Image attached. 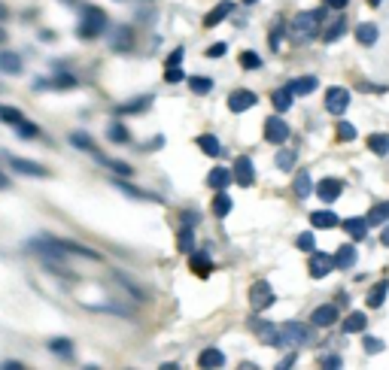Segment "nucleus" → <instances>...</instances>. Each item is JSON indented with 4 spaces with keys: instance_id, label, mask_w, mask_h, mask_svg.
I'll return each instance as SVG.
<instances>
[{
    "instance_id": "f257e3e1",
    "label": "nucleus",
    "mask_w": 389,
    "mask_h": 370,
    "mask_svg": "<svg viewBox=\"0 0 389 370\" xmlns=\"http://www.w3.org/2000/svg\"><path fill=\"white\" fill-rule=\"evenodd\" d=\"M323 19H325V12H323V10L298 12L292 21H289V37H292L295 43H307V40H314V37L319 34V28H323Z\"/></svg>"
},
{
    "instance_id": "f03ea898",
    "label": "nucleus",
    "mask_w": 389,
    "mask_h": 370,
    "mask_svg": "<svg viewBox=\"0 0 389 370\" xmlns=\"http://www.w3.org/2000/svg\"><path fill=\"white\" fill-rule=\"evenodd\" d=\"M106 28H110V15L101 6H82V19L76 25V37L79 40H97Z\"/></svg>"
},
{
    "instance_id": "7ed1b4c3",
    "label": "nucleus",
    "mask_w": 389,
    "mask_h": 370,
    "mask_svg": "<svg viewBox=\"0 0 389 370\" xmlns=\"http://www.w3.org/2000/svg\"><path fill=\"white\" fill-rule=\"evenodd\" d=\"M307 340H310V334L301 322H283V325L277 328V343L274 346H280V349H298V346H304Z\"/></svg>"
},
{
    "instance_id": "20e7f679",
    "label": "nucleus",
    "mask_w": 389,
    "mask_h": 370,
    "mask_svg": "<svg viewBox=\"0 0 389 370\" xmlns=\"http://www.w3.org/2000/svg\"><path fill=\"white\" fill-rule=\"evenodd\" d=\"M274 300H277V295H274L271 282H265V280L253 282V289H249V306H253L256 313H265Z\"/></svg>"
},
{
    "instance_id": "39448f33",
    "label": "nucleus",
    "mask_w": 389,
    "mask_h": 370,
    "mask_svg": "<svg viewBox=\"0 0 389 370\" xmlns=\"http://www.w3.org/2000/svg\"><path fill=\"white\" fill-rule=\"evenodd\" d=\"M152 104H155V95H137L131 100H125V104H119L113 113H116L119 119H122V115H140V113H146Z\"/></svg>"
},
{
    "instance_id": "423d86ee",
    "label": "nucleus",
    "mask_w": 389,
    "mask_h": 370,
    "mask_svg": "<svg viewBox=\"0 0 389 370\" xmlns=\"http://www.w3.org/2000/svg\"><path fill=\"white\" fill-rule=\"evenodd\" d=\"M46 88L70 91V88H76V76L73 73H58V76H49V79H37L34 82V91H46Z\"/></svg>"
},
{
    "instance_id": "0eeeda50",
    "label": "nucleus",
    "mask_w": 389,
    "mask_h": 370,
    "mask_svg": "<svg viewBox=\"0 0 389 370\" xmlns=\"http://www.w3.org/2000/svg\"><path fill=\"white\" fill-rule=\"evenodd\" d=\"M256 104H258V97L249 88H238L228 95V110L231 113H247V110H253Z\"/></svg>"
},
{
    "instance_id": "6e6552de",
    "label": "nucleus",
    "mask_w": 389,
    "mask_h": 370,
    "mask_svg": "<svg viewBox=\"0 0 389 370\" xmlns=\"http://www.w3.org/2000/svg\"><path fill=\"white\" fill-rule=\"evenodd\" d=\"M265 140L268 143H286L289 140V125L283 119H280V115H271L268 121H265Z\"/></svg>"
},
{
    "instance_id": "1a4fd4ad",
    "label": "nucleus",
    "mask_w": 389,
    "mask_h": 370,
    "mask_svg": "<svg viewBox=\"0 0 389 370\" xmlns=\"http://www.w3.org/2000/svg\"><path fill=\"white\" fill-rule=\"evenodd\" d=\"M347 106H350V91L341 86L329 88V95H325V110L332 115H341V113H347Z\"/></svg>"
},
{
    "instance_id": "9d476101",
    "label": "nucleus",
    "mask_w": 389,
    "mask_h": 370,
    "mask_svg": "<svg viewBox=\"0 0 389 370\" xmlns=\"http://www.w3.org/2000/svg\"><path fill=\"white\" fill-rule=\"evenodd\" d=\"M234 182L243 185V188H249V185L256 182V167H253V161H249L247 155H240L238 161H234Z\"/></svg>"
},
{
    "instance_id": "9b49d317",
    "label": "nucleus",
    "mask_w": 389,
    "mask_h": 370,
    "mask_svg": "<svg viewBox=\"0 0 389 370\" xmlns=\"http://www.w3.org/2000/svg\"><path fill=\"white\" fill-rule=\"evenodd\" d=\"M334 255H325V252H314L310 255V276H316V280H323V276H329L334 271Z\"/></svg>"
},
{
    "instance_id": "f8f14e48",
    "label": "nucleus",
    "mask_w": 389,
    "mask_h": 370,
    "mask_svg": "<svg viewBox=\"0 0 389 370\" xmlns=\"http://www.w3.org/2000/svg\"><path fill=\"white\" fill-rule=\"evenodd\" d=\"M10 171L15 173H21V176H49V171H46L43 164H37V161H30V158H10Z\"/></svg>"
},
{
    "instance_id": "ddd939ff",
    "label": "nucleus",
    "mask_w": 389,
    "mask_h": 370,
    "mask_svg": "<svg viewBox=\"0 0 389 370\" xmlns=\"http://www.w3.org/2000/svg\"><path fill=\"white\" fill-rule=\"evenodd\" d=\"M113 52H131L134 49V30L131 25H119L113 30V43H110Z\"/></svg>"
},
{
    "instance_id": "4468645a",
    "label": "nucleus",
    "mask_w": 389,
    "mask_h": 370,
    "mask_svg": "<svg viewBox=\"0 0 389 370\" xmlns=\"http://www.w3.org/2000/svg\"><path fill=\"white\" fill-rule=\"evenodd\" d=\"M231 182H234V171H228V167H213L207 173V185L213 191H225Z\"/></svg>"
},
{
    "instance_id": "2eb2a0df",
    "label": "nucleus",
    "mask_w": 389,
    "mask_h": 370,
    "mask_svg": "<svg viewBox=\"0 0 389 370\" xmlns=\"http://www.w3.org/2000/svg\"><path fill=\"white\" fill-rule=\"evenodd\" d=\"M231 12H234V3H231V0H222V3H216L207 15H204V28H216L219 21H225Z\"/></svg>"
},
{
    "instance_id": "dca6fc26",
    "label": "nucleus",
    "mask_w": 389,
    "mask_h": 370,
    "mask_svg": "<svg viewBox=\"0 0 389 370\" xmlns=\"http://www.w3.org/2000/svg\"><path fill=\"white\" fill-rule=\"evenodd\" d=\"M0 73L6 76H19L21 73V55L10 49H0Z\"/></svg>"
},
{
    "instance_id": "f3484780",
    "label": "nucleus",
    "mask_w": 389,
    "mask_h": 370,
    "mask_svg": "<svg viewBox=\"0 0 389 370\" xmlns=\"http://www.w3.org/2000/svg\"><path fill=\"white\" fill-rule=\"evenodd\" d=\"M341 191H344V182H341V179H323L316 185V195H319V200H325V204L338 200Z\"/></svg>"
},
{
    "instance_id": "a211bd4d",
    "label": "nucleus",
    "mask_w": 389,
    "mask_h": 370,
    "mask_svg": "<svg viewBox=\"0 0 389 370\" xmlns=\"http://www.w3.org/2000/svg\"><path fill=\"white\" fill-rule=\"evenodd\" d=\"M310 322H314L316 328H329L338 322V306H332V304H325V306H316L314 315H310Z\"/></svg>"
},
{
    "instance_id": "6ab92c4d",
    "label": "nucleus",
    "mask_w": 389,
    "mask_h": 370,
    "mask_svg": "<svg viewBox=\"0 0 389 370\" xmlns=\"http://www.w3.org/2000/svg\"><path fill=\"white\" fill-rule=\"evenodd\" d=\"M49 352H52V356H58L61 361H70L73 352H76V346H73V340H67V337H52V340H49Z\"/></svg>"
},
{
    "instance_id": "aec40b11",
    "label": "nucleus",
    "mask_w": 389,
    "mask_h": 370,
    "mask_svg": "<svg viewBox=\"0 0 389 370\" xmlns=\"http://www.w3.org/2000/svg\"><path fill=\"white\" fill-rule=\"evenodd\" d=\"M289 88H292V95H295V97L314 95V91L319 88V79H316V76H298V79L289 82Z\"/></svg>"
},
{
    "instance_id": "412c9836",
    "label": "nucleus",
    "mask_w": 389,
    "mask_h": 370,
    "mask_svg": "<svg viewBox=\"0 0 389 370\" xmlns=\"http://www.w3.org/2000/svg\"><path fill=\"white\" fill-rule=\"evenodd\" d=\"M55 240H58V237H55ZM58 246L67 252V255H79V258H86V261H97V258H101L95 249H88V246H79V243H73V240H58Z\"/></svg>"
},
{
    "instance_id": "4be33fe9",
    "label": "nucleus",
    "mask_w": 389,
    "mask_h": 370,
    "mask_svg": "<svg viewBox=\"0 0 389 370\" xmlns=\"http://www.w3.org/2000/svg\"><path fill=\"white\" fill-rule=\"evenodd\" d=\"M195 143H198V149H201L204 155H210V158H219V155H222V143H219V137L201 134V137H195Z\"/></svg>"
},
{
    "instance_id": "5701e85b",
    "label": "nucleus",
    "mask_w": 389,
    "mask_h": 370,
    "mask_svg": "<svg viewBox=\"0 0 389 370\" xmlns=\"http://www.w3.org/2000/svg\"><path fill=\"white\" fill-rule=\"evenodd\" d=\"M356 258H359V252H356V246H353V243L341 246V249L334 252V264H338L341 271H350V267L356 264Z\"/></svg>"
},
{
    "instance_id": "b1692460",
    "label": "nucleus",
    "mask_w": 389,
    "mask_h": 370,
    "mask_svg": "<svg viewBox=\"0 0 389 370\" xmlns=\"http://www.w3.org/2000/svg\"><path fill=\"white\" fill-rule=\"evenodd\" d=\"M189 264H192V271L198 273V276H207L213 273V258L207 255V252H192V258H189Z\"/></svg>"
},
{
    "instance_id": "393cba45",
    "label": "nucleus",
    "mask_w": 389,
    "mask_h": 370,
    "mask_svg": "<svg viewBox=\"0 0 389 370\" xmlns=\"http://www.w3.org/2000/svg\"><path fill=\"white\" fill-rule=\"evenodd\" d=\"M198 364L201 367H222L225 364V352L216 349V346H210V349H204L201 356H198Z\"/></svg>"
},
{
    "instance_id": "a878e982",
    "label": "nucleus",
    "mask_w": 389,
    "mask_h": 370,
    "mask_svg": "<svg viewBox=\"0 0 389 370\" xmlns=\"http://www.w3.org/2000/svg\"><path fill=\"white\" fill-rule=\"evenodd\" d=\"M106 140L116 143V146H125V143H131V130L122 125V121H113V125L106 128Z\"/></svg>"
},
{
    "instance_id": "bb28decb",
    "label": "nucleus",
    "mask_w": 389,
    "mask_h": 370,
    "mask_svg": "<svg viewBox=\"0 0 389 370\" xmlns=\"http://www.w3.org/2000/svg\"><path fill=\"white\" fill-rule=\"evenodd\" d=\"M113 185H116V188H119V191H125V195H128V197H137V200H158L155 195H152V191H143V188H134V185H131V182H128V176H125V179H116V182H113Z\"/></svg>"
},
{
    "instance_id": "cd10ccee",
    "label": "nucleus",
    "mask_w": 389,
    "mask_h": 370,
    "mask_svg": "<svg viewBox=\"0 0 389 370\" xmlns=\"http://www.w3.org/2000/svg\"><path fill=\"white\" fill-rule=\"evenodd\" d=\"M368 225H371L368 219H347V222H344L347 234L353 237V240H365V237H368Z\"/></svg>"
},
{
    "instance_id": "c85d7f7f",
    "label": "nucleus",
    "mask_w": 389,
    "mask_h": 370,
    "mask_svg": "<svg viewBox=\"0 0 389 370\" xmlns=\"http://www.w3.org/2000/svg\"><path fill=\"white\" fill-rule=\"evenodd\" d=\"M338 215H334L332 210H316V213H310V225L314 228H334L338 225Z\"/></svg>"
},
{
    "instance_id": "c756f323",
    "label": "nucleus",
    "mask_w": 389,
    "mask_h": 370,
    "mask_svg": "<svg viewBox=\"0 0 389 370\" xmlns=\"http://www.w3.org/2000/svg\"><path fill=\"white\" fill-rule=\"evenodd\" d=\"M95 158H97V164L110 167V171H116L119 176H134V167H131V164H122V161H113V158L101 155V152H95Z\"/></svg>"
},
{
    "instance_id": "7c9ffc66",
    "label": "nucleus",
    "mask_w": 389,
    "mask_h": 370,
    "mask_svg": "<svg viewBox=\"0 0 389 370\" xmlns=\"http://www.w3.org/2000/svg\"><path fill=\"white\" fill-rule=\"evenodd\" d=\"M231 197L225 195V191H216V197H213V215H216V219H225L228 213H231Z\"/></svg>"
},
{
    "instance_id": "2f4dec72",
    "label": "nucleus",
    "mask_w": 389,
    "mask_h": 370,
    "mask_svg": "<svg viewBox=\"0 0 389 370\" xmlns=\"http://www.w3.org/2000/svg\"><path fill=\"white\" fill-rule=\"evenodd\" d=\"M292 97H295V95H292V88H289V86H286V88H277V91H274V97H271V100H274V110H277V113H286L289 106H292Z\"/></svg>"
},
{
    "instance_id": "473e14b6",
    "label": "nucleus",
    "mask_w": 389,
    "mask_h": 370,
    "mask_svg": "<svg viewBox=\"0 0 389 370\" xmlns=\"http://www.w3.org/2000/svg\"><path fill=\"white\" fill-rule=\"evenodd\" d=\"M368 328V319H365V313H350L344 319V331L347 334H359V331Z\"/></svg>"
},
{
    "instance_id": "72a5a7b5",
    "label": "nucleus",
    "mask_w": 389,
    "mask_h": 370,
    "mask_svg": "<svg viewBox=\"0 0 389 370\" xmlns=\"http://www.w3.org/2000/svg\"><path fill=\"white\" fill-rule=\"evenodd\" d=\"M377 37H380L377 25H359V28H356V40H359L362 46H374Z\"/></svg>"
},
{
    "instance_id": "f704fd0d",
    "label": "nucleus",
    "mask_w": 389,
    "mask_h": 370,
    "mask_svg": "<svg viewBox=\"0 0 389 370\" xmlns=\"http://www.w3.org/2000/svg\"><path fill=\"white\" fill-rule=\"evenodd\" d=\"M70 146H76V149H82V152H97L95 140H91L86 130H73V134H70Z\"/></svg>"
},
{
    "instance_id": "c9c22d12",
    "label": "nucleus",
    "mask_w": 389,
    "mask_h": 370,
    "mask_svg": "<svg viewBox=\"0 0 389 370\" xmlns=\"http://www.w3.org/2000/svg\"><path fill=\"white\" fill-rule=\"evenodd\" d=\"M192 243H195V228H192V225H182V228H180V237H177L180 252H195Z\"/></svg>"
},
{
    "instance_id": "e433bc0d",
    "label": "nucleus",
    "mask_w": 389,
    "mask_h": 370,
    "mask_svg": "<svg viewBox=\"0 0 389 370\" xmlns=\"http://www.w3.org/2000/svg\"><path fill=\"white\" fill-rule=\"evenodd\" d=\"M344 30H347V19H344V15H338V19H334V25H329V28H325L323 40H325V43H334L341 34H344Z\"/></svg>"
},
{
    "instance_id": "4c0bfd02",
    "label": "nucleus",
    "mask_w": 389,
    "mask_h": 370,
    "mask_svg": "<svg viewBox=\"0 0 389 370\" xmlns=\"http://www.w3.org/2000/svg\"><path fill=\"white\" fill-rule=\"evenodd\" d=\"M310 191H314V182H310V173H307V171H301L298 176H295V195H298V197H307Z\"/></svg>"
},
{
    "instance_id": "58836bf2",
    "label": "nucleus",
    "mask_w": 389,
    "mask_h": 370,
    "mask_svg": "<svg viewBox=\"0 0 389 370\" xmlns=\"http://www.w3.org/2000/svg\"><path fill=\"white\" fill-rule=\"evenodd\" d=\"M0 121H6V125H21V121H25V113L15 110V106H0Z\"/></svg>"
},
{
    "instance_id": "ea45409f",
    "label": "nucleus",
    "mask_w": 389,
    "mask_h": 370,
    "mask_svg": "<svg viewBox=\"0 0 389 370\" xmlns=\"http://www.w3.org/2000/svg\"><path fill=\"white\" fill-rule=\"evenodd\" d=\"M368 222H371V225H383V222H389V200H383V204H377L374 210L368 213Z\"/></svg>"
},
{
    "instance_id": "a19ab883",
    "label": "nucleus",
    "mask_w": 389,
    "mask_h": 370,
    "mask_svg": "<svg viewBox=\"0 0 389 370\" xmlns=\"http://www.w3.org/2000/svg\"><path fill=\"white\" fill-rule=\"evenodd\" d=\"M368 149L377 152V155H389V134H374L368 140Z\"/></svg>"
},
{
    "instance_id": "79ce46f5",
    "label": "nucleus",
    "mask_w": 389,
    "mask_h": 370,
    "mask_svg": "<svg viewBox=\"0 0 389 370\" xmlns=\"http://www.w3.org/2000/svg\"><path fill=\"white\" fill-rule=\"evenodd\" d=\"M274 161H277L280 171L289 173V171L295 167V152H292V149H280V152H277V158H274Z\"/></svg>"
},
{
    "instance_id": "37998d69",
    "label": "nucleus",
    "mask_w": 389,
    "mask_h": 370,
    "mask_svg": "<svg viewBox=\"0 0 389 370\" xmlns=\"http://www.w3.org/2000/svg\"><path fill=\"white\" fill-rule=\"evenodd\" d=\"M189 86H192L195 95H207V91L213 88V79L210 76H189Z\"/></svg>"
},
{
    "instance_id": "c03bdc74",
    "label": "nucleus",
    "mask_w": 389,
    "mask_h": 370,
    "mask_svg": "<svg viewBox=\"0 0 389 370\" xmlns=\"http://www.w3.org/2000/svg\"><path fill=\"white\" fill-rule=\"evenodd\" d=\"M15 128H19V137H21V140H37V137H40V128H37L34 125V121H21V125H15Z\"/></svg>"
},
{
    "instance_id": "a18cd8bd",
    "label": "nucleus",
    "mask_w": 389,
    "mask_h": 370,
    "mask_svg": "<svg viewBox=\"0 0 389 370\" xmlns=\"http://www.w3.org/2000/svg\"><path fill=\"white\" fill-rule=\"evenodd\" d=\"M386 291H389V282H377V289L368 295V306H380V304H383Z\"/></svg>"
},
{
    "instance_id": "49530a36",
    "label": "nucleus",
    "mask_w": 389,
    "mask_h": 370,
    "mask_svg": "<svg viewBox=\"0 0 389 370\" xmlns=\"http://www.w3.org/2000/svg\"><path fill=\"white\" fill-rule=\"evenodd\" d=\"M240 64H243V70H258L262 58H258V52H240Z\"/></svg>"
},
{
    "instance_id": "de8ad7c7",
    "label": "nucleus",
    "mask_w": 389,
    "mask_h": 370,
    "mask_svg": "<svg viewBox=\"0 0 389 370\" xmlns=\"http://www.w3.org/2000/svg\"><path fill=\"white\" fill-rule=\"evenodd\" d=\"M338 140H344V143L356 140V128L350 121H338Z\"/></svg>"
},
{
    "instance_id": "09e8293b",
    "label": "nucleus",
    "mask_w": 389,
    "mask_h": 370,
    "mask_svg": "<svg viewBox=\"0 0 389 370\" xmlns=\"http://www.w3.org/2000/svg\"><path fill=\"white\" fill-rule=\"evenodd\" d=\"M295 246H298V249H301V252H314V246H316V240H314V234H310V231H307V234H301V237H298V240H295Z\"/></svg>"
},
{
    "instance_id": "8fccbe9b",
    "label": "nucleus",
    "mask_w": 389,
    "mask_h": 370,
    "mask_svg": "<svg viewBox=\"0 0 389 370\" xmlns=\"http://www.w3.org/2000/svg\"><path fill=\"white\" fill-rule=\"evenodd\" d=\"M164 79L167 82H182L186 73H182V67H164Z\"/></svg>"
},
{
    "instance_id": "3c124183",
    "label": "nucleus",
    "mask_w": 389,
    "mask_h": 370,
    "mask_svg": "<svg viewBox=\"0 0 389 370\" xmlns=\"http://www.w3.org/2000/svg\"><path fill=\"white\" fill-rule=\"evenodd\" d=\"M182 58H186V49H182V46H177V49L171 52V58H167V67H180Z\"/></svg>"
},
{
    "instance_id": "603ef678",
    "label": "nucleus",
    "mask_w": 389,
    "mask_h": 370,
    "mask_svg": "<svg viewBox=\"0 0 389 370\" xmlns=\"http://www.w3.org/2000/svg\"><path fill=\"white\" fill-rule=\"evenodd\" d=\"M182 219V225H192V228H198V222H201V213H192V210H186L180 215Z\"/></svg>"
},
{
    "instance_id": "864d4df0",
    "label": "nucleus",
    "mask_w": 389,
    "mask_h": 370,
    "mask_svg": "<svg viewBox=\"0 0 389 370\" xmlns=\"http://www.w3.org/2000/svg\"><path fill=\"white\" fill-rule=\"evenodd\" d=\"M225 52H228V46H225V43H213L210 49H207V58H222Z\"/></svg>"
},
{
    "instance_id": "5fc2aeb1",
    "label": "nucleus",
    "mask_w": 389,
    "mask_h": 370,
    "mask_svg": "<svg viewBox=\"0 0 389 370\" xmlns=\"http://www.w3.org/2000/svg\"><path fill=\"white\" fill-rule=\"evenodd\" d=\"M383 349V340H374V337H365V352H380Z\"/></svg>"
},
{
    "instance_id": "6e6d98bb",
    "label": "nucleus",
    "mask_w": 389,
    "mask_h": 370,
    "mask_svg": "<svg viewBox=\"0 0 389 370\" xmlns=\"http://www.w3.org/2000/svg\"><path fill=\"white\" fill-rule=\"evenodd\" d=\"M319 364H323V367H341V358L338 356H325Z\"/></svg>"
},
{
    "instance_id": "4d7b16f0",
    "label": "nucleus",
    "mask_w": 389,
    "mask_h": 370,
    "mask_svg": "<svg viewBox=\"0 0 389 370\" xmlns=\"http://www.w3.org/2000/svg\"><path fill=\"white\" fill-rule=\"evenodd\" d=\"M280 37H283V28H277L271 34V49H280Z\"/></svg>"
},
{
    "instance_id": "13d9d810",
    "label": "nucleus",
    "mask_w": 389,
    "mask_h": 370,
    "mask_svg": "<svg viewBox=\"0 0 389 370\" xmlns=\"http://www.w3.org/2000/svg\"><path fill=\"white\" fill-rule=\"evenodd\" d=\"M347 3H350V0H325V6H329V10H344Z\"/></svg>"
},
{
    "instance_id": "bf43d9fd",
    "label": "nucleus",
    "mask_w": 389,
    "mask_h": 370,
    "mask_svg": "<svg viewBox=\"0 0 389 370\" xmlns=\"http://www.w3.org/2000/svg\"><path fill=\"white\" fill-rule=\"evenodd\" d=\"M25 364H19V361H0V370H21Z\"/></svg>"
},
{
    "instance_id": "052dcab7",
    "label": "nucleus",
    "mask_w": 389,
    "mask_h": 370,
    "mask_svg": "<svg viewBox=\"0 0 389 370\" xmlns=\"http://www.w3.org/2000/svg\"><path fill=\"white\" fill-rule=\"evenodd\" d=\"M380 243H383V246H389V225L383 228V234H380Z\"/></svg>"
},
{
    "instance_id": "680f3d73",
    "label": "nucleus",
    "mask_w": 389,
    "mask_h": 370,
    "mask_svg": "<svg viewBox=\"0 0 389 370\" xmlns=\"http://www.w3.org/2000/svg\"><path fill=\"white\" fill-rule=\"evenodd\" d=\"M292 364H295V356H289V358L280 361V367H292Z\"/></svg>"
},
{
    "instance_id": "e2e57ef3",
    "label": "nucleus",
    "mask_w": 389,
    "mask_h": 370,
    "mask_svg": "<svg viewBox=\"0 0 389 370\" xmlns=\"http://www.w3.org/2000/svg\"><path fill=\"white\" fill-rule=\"evenodd\" d=\"M6 19H10V12H6V6L0 3V21H6Z\"/></svg>"
},
{
    "instance_id": "0e129e2a",
    "label": "nucleus",
    "mask_w": 389,
    "mask_h": 370,
    "mask_svg": "<svg viewBox=\"0 0 389 370\" xmlns=\"http://www.w3.org/2000/svg\"><path fill=\"white\" fill-rule=\"evenodd\" d=\"M0 188H10V179H6L3 173H0Z\"/></svg>"
},
{
    "instance_id": "69168bd1",
    "label": "nucleus",
    "mask_w": 389,
    "mask_h": 370,
    "mask_svg": "<svg viewBox=\"0 0 389 370\" xmlns=\"http://www.w3.org/2000/svg\"><path fill=\"white\" fill-rule=\"evenodd\" d=\"M6 43V34H3V30H0V46H3Z\"/></svg>"
},
{
    "instance_id": "338daca9",
    "label": "nucleus",
    "mask_w": 389,
    "mask_h": 370,
    "mask_svg": "<svg viewBox=\"0 0 389 370\" xmlns=\"http://www.w3.org/2000/svg\"><path fill=\"white\" fill-rule=\"evenodd\" d=\"M377 3H383V0H371V6H377Z\"/></svg>"
},
{
    "instance_id": "774afa93",
    "label": "nucleus",
    "mask_w": 389,
    "mask_h": 370,
    "mask_svg": "<svg viewBox=\"0 0 389 370\" xmlns=\"http://www.w3.org/2000/svg\"><path fill=\"white\" fill-rule=\"evenodd\" d=\"M240 3H256V0H240Z\"/></svg>"
}]
</instances>
